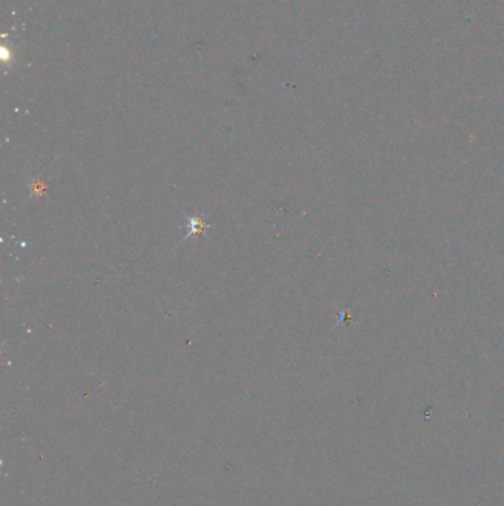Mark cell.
Returning a JSON list of instances; mask_svg holds the SVG:
<instances>
[{
    "label": "cell",
    "mask_w": 504,
    "mask_h": 506,
    "mask_svg": "<svg viewBox=\"0 0 504 506\" xmlns=\"http://www.w3.org/2000/svg\"><path fill=\"white\" fill-rule=\"evenodd\" d=\"M185 221H187V227H185L187 234H185V237H183V240H187L190 236H192V234H195V233L202 234L203 231H206V229L209 228V225H206L202 219L185 218Z\"/></svg>",
    "instance_id": "obj_1"
}]
</instances>
